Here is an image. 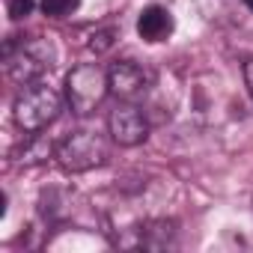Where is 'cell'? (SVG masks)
<instances>
[{
  "label": "cell",
  "mask_w": 253,
  "mask_h": 253,
  "mask_svg": "<svg viewBox=\"0 0 253 253\" xmlns=\"http://www.w3.org/2000/svg\"><path fill=\"white\" fill-rule=\"evenodd\" d=\"M60 110H63L60 92L54 86H48V84H39V81L27 84L18 92L15 104H12L15 125H18L21 131H27V134H36V131L48 128V125L60 116Z\"/></svg>",
  "instance_id": "cell-1"
},
{
  "label": "cell",
  "mask_w": 253,
  "mask_h": 253,
  "mask_svg": "<svg viewBox=\"0 0 253 253\" xmlns=\"http://www.w3.org/2000/svg\"><path fill=\"white\" fill-rule=\"evenodd\" d=\"M107 92H110V81L98 63H81L66 75V101L78 116H89L104 101Z\"/></svg>",
  "instance_id": "cell-2"
},
{
  "label": "cell",
  "mask_w": 253,
  "mask_h": 253,
  "mask_svg": "<svg viewBox=\"0 0 253 253\" xmlns=\"http://www.w3.org/2000/svg\"><path fill=\"white\" fill-rule=\"evenodd\" d=\"M51 66H54V48L42 36H30V39H21L18 45L12 42L6 45V72L21 86L36 84Z\"/></svg>",
  "instance_id": "cell-3"
},
{
  "label": "cell",
  "mask_w": 253,
  "mask_h": 253,
  "mask_svg": "<svg viewBox=\"0 0 253 253\" xmlns=\"http://www.w3.org/2000/svg\"><path fill=\"white\" fill-rule=\"evenodd\" d=\"M57 164L69 173H86L92 167H101L107 161V146L101 134L95 131H72L57 146Z\"/></svg>",
  "instance_id": "cell-4"
},
{
  "label": "cell",
  "mask_w": 253,
  "mask_h": 253,
  "mask_svg": "<svg viewBox=\"0 0 253 253\" xmlns=\"http://www.w3.org/2000/svg\"><path fill=\"white\" fill-rule=\"evenodd\" d=\"M107 131H110L113 143H119V146H140L149 137V122L140 107H134L131 101H122L107 116Z\"/></svg>",
  "instance_id": "cell-5"
},
{
  "label": "cell",
  "mask_w": 253,
  "mask_h": 253,
  "mask_svg": "<svg viewBox=\"0 0 253 253\" xmlns=\"http://www.w3.org/2000/svg\"><path fill=\"white\" fill-rule=\"evenodd\" d=\"M107 81H110V92L119 101H134V98H140L149 89L152 75L143 66H137L134 60H119V63L110 66Z\"/></svg>",
  "instance_id": "cell-6"
},
{
  "label": "cell",
  "mask_w": 253,
  "mask_h": 253,
  "mask_svg": "<svg viewBox=\"0 0 253 253\" xmlns=\"http://www.w3.org/2000/svg\"><path fill=\"white\" fill-rule=\"evenodd\" d=\"M173 27H176V24H173L170 9H167V6H158V3L146 6V9L140 12V18H137V33H140V39H146V42H164V39H170Z\"/></svg>",
  "instance_id": "cell-7"
},
{
  "label": "cell",
  "mask_w": 253,
  "mask_h": 253,
  "mask_svg": "<svg viewBox=\"0 0 253 253\" xmlns=\"http://www.w3.org/2000/svg\"><path fill=\"white\" fill-rule=\"evenodd\" d=\"M42 15L48 18H69L78 6H81V0H42Z\"/></svg>",
  "instance_id": "cell-8"
},
{
  "label": "cell",
  "mask_w": 253,
  "mask_h": 253,
  "mask_svg": "<svg viewBox=\"0 0 253 253\" xmlns=\"http://www.w3.org/2000/svg\"><path fill=\"white\" fill-rule=\"evenodd\" d=\"M33 6H36V0H6V12H9L12 21L27 18V15L33 12Z\"/></svg>",
  "instance_id": "cell-9"
},
{
  "label": "cell",
  "mask_w": 253,
  "mask_h": 253,
  "mask_svg": "<svg viewBox=\"0 0 253 253\" xmlns=\"http://www.w3.org/2000/svg\"><path fill=\"white\" fill-rule=\"evenodd\" d=\"M113 30H95L92 33V39H89V48L95 51V54H101V51H107L110 45H113Z\"/></svg>",
  "instance_id": "cell-10"
},
{
  "label": "cell",
  "mask_w": 253,
  "mask_h": 253,
  "mask_svg": "<svg viewBox=\"0 0 253 253\" xmlns=\"http://www.w3.org/2000/svg\"><path fill=\"white\" fill-rule=\"evenodd\" d=\"M244 84H247V92L253 95V60L244 63Z\"/></svg>",
  "instance_id": "cell-11"
},
{
  "label": "cell",
  "mask_w": 253,
  "mask_h": 253,
  "mask_svg": "<svg viewBox=\"0 0 253 253\" xmlns=\"http://www.w3.org/2000/svg\"><path fill=\"white\" fill-rule=\"evenodd\" d=\"M244 6H247V9H250V12H253V0H244Z\"/></svg>",
  "instance_id": "cell-12"
}]
</instances>
